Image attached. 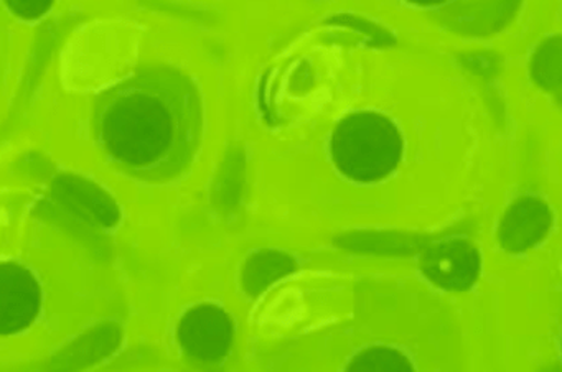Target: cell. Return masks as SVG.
Masks as SVG:
<instances>
[{
    "label": "cell",
    "mask_w": 562,
    "mask_h": 372,
    "mask_svg": "<svg viewBox=\"0 0 562 372\" xmlns=\"http://www.w3.org/2000/svg\"><path fill=\"white\" fill-rule=\"evenodd\" d=\"M205 108L196 82L170 65H147L98 99L94 135L111 161L149 183L189 170L202 144Z\"/></svg>",
    "instance_id": "1"
},
{
    "label": "cell",
    "mask_w": 562,
    "mask_h": 372,
    "mask_svg": "<svg viewBox=\"0 0 562 372\" xmlns=\"http://www.w3.org/2000/svg\"><path fill=\"white\" fill-rule=\"evenodd\" d=\"M335 167L358 183L386 178L403 155L400 128L386 115L364 111L345 117L330 140Z\"/></svg>",
    "instance_id": "2"
},
{
    "label": "cell",
    "mask_w": 562,
    "mask_h": 372,
    "mask_svg": "<svg viewBox=\"0 0 562 372\" xmlns=\"http://www.w3.org/2000/svg\"><path fill=\"white\" fill-rule=\"evenodd\" d=\"M177 335L183 352L190 359L218 362L232 348V319L218 306L200 305L183 316Z\"/></svg>",
    "instance_id": "3"
},
{
    "label": "cell",
    "mask_w": 562,
    "mask_h": 372,
    "mask_svg": "<svg viewBox=\"0 0 562 372\" xmlns=\"http://www.w3.org/2000/svg\"><path fill=\"white\" fill-rule=\"evenodd\" d=\"M41 286L27 269L0 263V335L29 328L41 312Z\"/></svg>",
    "instance_id": "4"
},
{
    "label": "cell",
    "mask_w": 562,
    "mask_h": 372,
    "mask_svg": "<svg viewBox=\"0 0 562 372\" xmlns=\"http://www.w3.org/2000/svg\"><path fill=\"white\" fill-rule=\"evenodd\" d=\"M551 223V211L544 201L535 196L519 198L499 224V244L508 252H525L544 239Z\"/></svg>",
    "instance_id": "5"
},
{
    "label": "cell",
    "mask_w": 562,
    "mask_h": 372,
    "mask_svg": "<svg viewBox=\"0 0 562 372\" xmlns=\"http://www.w3.org/2000/svg\"><path fill=\"white\" fill-rule=\"evenodd\" d=\"M426 272L434 282L446 289H469L479 277V252L465 240L442 244L427 257Z\"/></svg>",
    "instance_id": "6"
},
{
    "label": "cell",
    "mask_w": 562,
    "mask_h": 372,
    "mask_svg": "<svg viewBox=\"0 0 562 372\" xmlns=\"http://www.w3.org/2000/svg\"><path fill=\"white\" fill-rule=\"evenodd\" d=\"M531 76L542 89L562 88V36L544 40L531 59Z\"/></svg>",
    "instance_id": "7"
},
{
    "label": "cell",
    "mask_w": 562,
    "mask_h": 372,
    "mask_svg": "<svg viewBox=\"0 0 562 372\" xmlns=\"http://www.w3.org/2000/svg\"><path fill=\"white\" fill-rule=\"evenodd\" d=\"M355 371H411L413 364L406 356L391 349H371L355 359Z\"/></svg>",
    "instance_id": "8"
},
{
    "label": "cell",
    "mask_w": 562,
    "mask_h": 372,
    "mask_svg": "<svg viewBox=\"0 0 562 372\" xmlns=\"http://www.w3.org/2000/svg\"><path fill=\"white\" fill-rule=\"evenodd\" d=\"M14 15L25 20H35L50 10L54 0H4Z\"/></svg>",
    "instance_id": "9"
},
{
    "label": "cell",
    "mask_w": 562,
    "mask_h": 372,
    "mask_svg": "<svg viewBox=\"0 0 562 372\" xmlns=\"http://www.w3.org/2000/svg\"><path fill=\"white\" fill-rule=\"evenodd\" d=\"M407 2L416 3V5H440V3L447 2V0H407Z\"/></svg>",
    "instance_id": "10"
},
{
    "label": "cell",
    "mask_w": 562,
    "mask_h": 372,
    "mask_svg": "<svg viewBox=\"0 0 562 372\" xmlns=\"http://www.w3.org/2000/svg\"><path fill=\"white\" fill-rule=\"evenodd\" d=\"M561 354H562V315H561Z\"/></svg>",
    "instance_id": "11"
}]
</instances>
